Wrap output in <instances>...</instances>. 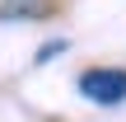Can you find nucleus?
<instances>
[{"instance_id":"f257e3e1","label":"nucleus","mask_w":126,"mask_h":122,"mask_svg":"<svg viewBox=\"0 0 126 122\" xmlns=\"http://www.w3.org/2000/svg\"><path fill=\"white\" fill-rule=\"evenodd\" d=\"M79 94L94 99V103H122L126 99V71H112V66L84 71V75H79Z\"/></svg>"}]
</instances>
